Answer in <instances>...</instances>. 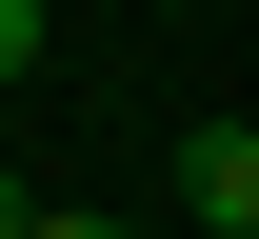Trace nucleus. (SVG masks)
I'll list each match as a JSON object with an SVG mask.
<instances>
[{
  "label": "nucleus",
  "mask_w": 259,
  "mask_h": 239,
  "mask_svg": "<svg viewBox=\"0 0 259 239\" xmlns=\"http://www.w3.org/2000/svg\"><path fill=\"white\" fill-rule=\"evenodd\" d=\"M180 219L199 239H259V120H199L180 139Z\"/></svg>",
  "instance_id": "nucleus-1"
},
{
  "label": "nucleus",
  "mask_w": 259,
  "mask_h": 239,
  "mask_svg": "<svg viewBox=\"0 0 259 239\" xmlns=\"http://www.w3.org/2000/svg\"><path fill=\"white\" fill-rule=\"evenodd\" d=\"M40 20H60V0H0V80H20V60H40Z\"/></svg>",
  "instance_id": "nucleus-2"
},
{
  "label": "nucleus",
  "mask_w": 259,
  "mask_h": 239,
  "mask_svg": "<svg viewBox=\"0 0 259 239\" xmlns=\"http://www.w3.org/2000/svg\"><path fill=\"white\" fill-rule=\"evenodd\" d=\"M40 219H60V200H40V179H20V160H0V239H40Z\"/></svg>",
  "instance_id": "nucleus-3"
},
{
  "label": "nucleus",
  "mask_w": 259,
  "mask_h": 239,
  "mask_svg": "<svg viewBox=\"0 0 259 239\" xmlns=\"http://www.w3.org/2000/svg\"><path fill=\"white\" fill-rule=\"evenodd\" d=\"M40 239H140V219H80V200H60V219H40Z\"/></svg>",
  "instance_id": "nucleus-4"
}]
</instances>
